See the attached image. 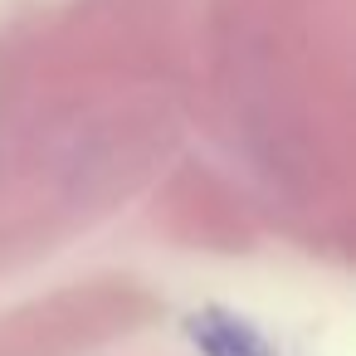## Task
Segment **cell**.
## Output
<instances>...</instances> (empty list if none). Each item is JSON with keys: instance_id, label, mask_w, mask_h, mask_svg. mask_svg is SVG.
<instances>
[{"instance_id": "cell-1", "label": "cell", "mask_w": 356, "mask_h": 356, "mask_svg": "<svg viewBox=\"0 0 356 356\" xmlns=\"http://www.w3.org/2000/svg\"><path fill=\"white\" fill-rule=\"evenodd\" d=\"M186 332H191V341H195L200 356H278L259 327H249L244 317H234V312H225V307L195 312V317L186 322Z\"/></svg>"}]
</instances>
